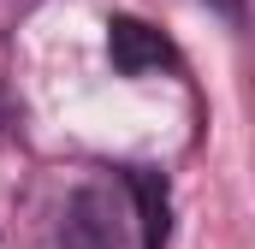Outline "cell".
<instances>
[{"instance_id": "6da1fadb", "label": "cell", "mask_w": 255, "mask_h": 249, "mask_svg": "<svg viewBox=\"0 0 255 249\" xmlns=\"http://www.w3.org/2000/svg\"><path fill=\"white\" fill-rule=\"evenodd\" d=\"M107 54L113 65L125 71V77H142V71H160V65H172V42L160 36V30H148L142 18H113L107 24Z\"/></svg>"}, {"instance_id": "7a4b0ae2", "label": "cell", "mask_w": 255, "mask_h": 249, "mask_svg": "<svg viewBox=\"0 0 255 249\" xmlns=\"http://www.w3.org/2000/svg\"><path fill=\"white\" fill-rule=\"evenodd\" d=\"M130 196H136V214H142V249H166V232H172V196H166V178L160 172H130Z\"/></svg>"}, {"instance_id": "3957f363", "label": "cell", "mask_w": 255, "mask_h": 249, "mask_svg": "<svg viewBox=\"0 0 255 249\" xmlns=\"http://www.w3.org/2000/svg\"><path fill=\"white\" fill-rule=\"evenodd\" d=\"M101 214H107V196L83 190L71 202V220H65V249H113V226Z\"/></svg>"}, {"instance_id": "277c9868", "label": "cell", "mask_w": 255, "mask_h": 249, "mask_svg": "<svg viewBox=\"0 0 255 249\" xmlns=\"http://www.w3.org/2000/svg\"><path fill=\"white\" fill-rule=\"evenodd\" d=\"M214 6H220L226 18H244V0H214Z\"/></svg>"}]
</instances>
